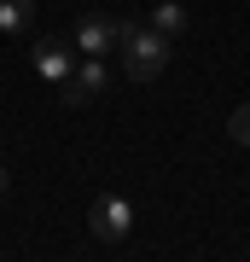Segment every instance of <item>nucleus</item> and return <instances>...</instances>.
Segmentation results:
<instances>
[{
    "label": "nucleus",
    "mask_w": 250,
    "mask_h": 262,
    "mask_svg": "<svg viewBox=\"0 0 250 262\" xmlns=\"http://www.w3.org/2000/svg\"><path fill=\"white\" fill-rule=\"evenodd\" d=\"M105 82H111V76H105L99 53H87L82 64L70 70V82H64V105H87V99H99V94H105Z\"/></svg>",
    "instance_id": "nucleus-3"
},
{
    "label": "nucleus",
    "mask_w": 250,
    "mask_h": 262,
    "mask_svg": "<svg viewBox=\"0 0 250 262\" xmlns=\"http://www.w3.org/2000/svg\"><path fill=\"white\" fill-rule=\"evenodd\" d=\"M6 187H12V175H6V163H0V198H6Z\"/></svg>",
    "instance_id": "nucleus-9"
},
{
    "label": "nucleus",
    "mask_w": 250,
    "mask_h": 262,
    "mask_svg": "<svg viewBox=\"0 0 250 262\" xmlns=\"http://www.w3.org/2000/svg\"><path fill=\"white\" fill-rule=\"evenodd\" d=\"M35 24V0H0V35H24Z\"/></svg>",
    "instance_id": "nucleus-6"
},
{
    "label": "nucleus",
    "mask_w": 250,
    "mask_h": 262,
    "mask_svg": "<svg viewBox=\"0 0 250 262\" xmlns=\"http://www.w3.org/2000/svg\"><path fill=\"white\" fill-rule=\"evenodd\" d=\"M87 227H93L99 245H122V239L134 233V204H128L122 192H99L93 210H87Z\"/></svg>",
    "instance_id": "nucleus-2"
},
{
    "label": "nucleus",
    "mask_w": 250,
    "mask_h": 262,
    "mask_svg": "<svg viewBox=\"0 0 250 262\" xmlns=\"http://www.w3.org/2000/svg\"><path fill=\"white\" fill-rule=\"evenodd\" d=\"M29 58H35V70L47 76V82H70V70H76V58H70L64 41H35Z\"/></svg>",
    "instance_id": "nucleus-5"
},
{
    "label": "nucleus",
    "mask_w": 250,
    "mask_h": 262,
    "mask_svg": "<svg viewBox=\"0 0 250 262\" xmlns=\"http://www.w3.org/2000/svg\"><path fill=\"white\" fill-rule=\"evenodd\" d=\"M122 70H128V82H157L169 70V35L163 29H140V24H122Z\"/></svg>",
    "instance_id": "nucleus-1"
},
{
    "label": "nucleus",
    "mask_w": 250,
    "mask_h": 262,
    "mask_svg": "<svg viewBox=\"0 0 250 262\" xmlns=\"http://www.w3.org/2000/svg\"><path fill=\"white\" fill-rule=\"evenodd\" d=\"M227 128H233V140H239V146H250V105H239V111H233Z\"/></svg>",
    "instance_id": "nucleus-8"
},
{
    "label": "nucleus",
    "mask_w": 250,
    "mask_h": 262,
    "mask_svg": "<svg viewBox=\"0 0 250 262\" xmlns=\"http://www.w3.org/2000/svg\"><path fill=\"white\" fill-rule=\"evenodd\" d=\"M117 41H122V24L105 18V12H87V18L76 24V47H82V53H111Z\"/></svg>",
    "instance_id": "nucleus-4"
},
{
    "label": "nucleus",
    "mask_w": 250,
    "mask_h": 262,
    "mask_svg": "<svg viewBox=\"0 0 250 262\" xmlns=\"http://www.w3.org/2000/svg\"><path fill=\"white\" fill-rule=\"evenodd\" d=\"M186 24H192V18H186V6H180V0H163V6L151 12V29H163L169 41H175V35H186Z\"/></svg>",
    "instance_id": "nucleus-7"
}]
</instances>
